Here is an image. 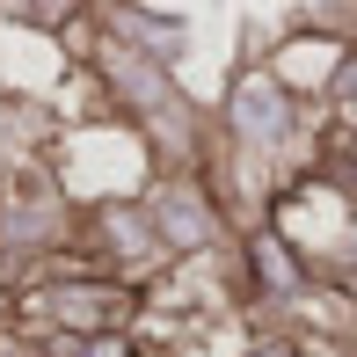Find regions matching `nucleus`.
<instances>
[{
  "label": "nucleus",
  "mask_w": 357,
  "mask_h": 357,
  "mask_svg": "<svg viewBox=\"0 0 357 357\" xmlns=\"http://www.w3.org/2000/svg\"><path fill=\"white\" fill-rule=\"evenodd\" d=\"M241 357H299V350H291V335H278V328H263V335H255V343L241 350Z\"/></svg>",
  "instance_id": "7ed1b4c3"
},
{
  "label": "nucleus",
  "mask_w": 357,
  "mask_h": 357,
  "mask_svg": "<svg viewBox=\"0 0 357 357\" xmlns=\"http://www.w3.org/2000/svg\"><path fill=\"white\" fill-rule=\"evenodd\" d=\"M343 59H350V29H343V22H306V29H291L263 66L278 73L299 102L321 109V102H328V88H335V73H343Z\"/></svg>",
  "instance_id": "f03ea898"
},
{
  "label": "nucleus",
  "mask_w": 357,
  "mask_h": 357,
  "mask_svg": "<svg viewBox=\"0 0 357 357\" xmlns=\"http://www.w3.org/2000/svg\"><path fill=\"white\" fill-rule=\"evenodd\" d=\"M146 212H153V234H160V248H168L175 263H204V255H219L226 241H234V219H226L219 190L204 183L197 168L160 175L153 197H146Z\"/></svg>",
  "instance_id": "f257e3e1"
}]
</instances>
